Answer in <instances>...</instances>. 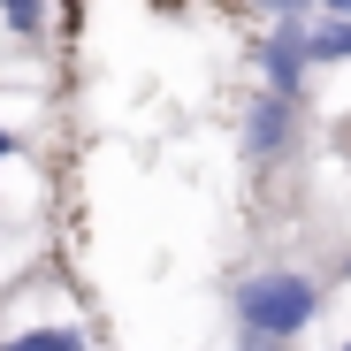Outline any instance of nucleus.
Segmentation results:
<instances>
[{"label":"nucleus","mask_w":351,"mask_h":351,"mask_svg":"<svg viewBox=\"0 0 351 351\" xmlns=\"http://www.w3.org/2000/svg\"><path fill=\"white\" fill-rule=\"evenodd\" d=\"M16 351H84V343H77L69 328H31V336H23Z\"/></svg>","instance_id":"39448f33"},{"label":"nucleus","mask_w":351,"mask_h":351,"mask_svg":"<svg viewBox=\"0 0 351 351\" xmlns=\"http://www.w3.org/2000/svg\"><path fill=\"white\" fill-rule=\"evenodd\" d=\"M8 153H16V138H8V130H0V160H8Z\"/></svg>","instance_id":"1a4fd4ad"},{"label":"nucleus","mask_w":351,"mask_h":351,"mask_svg":"<svg viewBox=\"0 0 351 351\" xmlns=\"http://www.w3.org/2000/svg\"><path fill=\"white\" fill-rule=\"evenodd\" d=\"M0 8H16V0H0Z\"/></svg>","instance_id":"9d476101"},{"label":"nucleus","mask_w":351,"mask_h":351,"mask_svg":"<svg viewBox=\"0 0 351 351\" xmlns=\"http://www.w3.org/2000/svg\"><path fill=\"white\" fill-rule=\"evenodd\" d=\"M282 123H290V107H282V92H275V99H260V107H252V153L282 145Z\"/></svg>","instance_id":"20e7f679"},{"label":"nucleus","mask_w":351,"mask_h":351,"mask_svg":"<svg viewBox=\"0 0 351 351\" xmlns=\"http://www.w3.org/2000/svg\"><path fill=\"white\" fill-rule=\"evenodd\" d=\"M306 62H351V16H328L306 31Z\"/></svg>","instance_id":"7ed1b4c3"},{"label":"nucleus","mask_w":351,"mask_h":351,"mask_svg":"<svg viewBox=\"0 0 351 351\" xmlns=\"http://www.w3.org/2000/svg\"><path fill=\"white\" fill-rule=\"evenodd\" d=\"M267 8H275L282 23H298V16H306V0H267Z\"/></svg>","instance_id":"0eeeda50"},{"label":"nucleus","mask_w":351,"mask_h":351,"mask_svg":"<svg viewBox=\"0 0 351 351\" xmlns=\"http://www.w3.org/2000/svg\"><path fill=\"white\" fill-rule=\"evenodd\" d=\"M298 77H306V31H298V23H282V38L267 46V84L290 99V92H298Z\"/></svg>","instance_id":"f03ea898"},{"label":"nucleus","mask_w":351,"mask_h":351,"mask_svg":"<svg viewBox=\"0 0 351 351\" xmlns=\"http://www.w3.org/2000/svg\"><path fill=\"white\" fill-rule=\"evenodd\" d=\"M343 351H351V343H343Z\"/></svg>","instance_id":"9b49d317"},{"label":"nucleus","mask_w":351,"mask_h":351,"mask_svg":"<svg viewBox=\"0 0 351 351\" xmlns=\"http://www.w3.org/2000/svg\"><path fill=\"white\" fill-rule=\"evenodd\" d=\"M321 8H328V16H351V0H321Z\"/></svg>","instance_id":"6e6552de"},{"label":"nucleus","mask_w":351,"mask_h":351,"mask_svg":"<svg viewBox=\"0 0 351 351\" xmlns=\"http://www.w3.org/2000/svg\"><path fill=\"white\" fill-rule=\"evenodd\" d=\"M321 313V290L306 282V275H260V282H245L237 290V321H245V336L252 343H282V336H298L306 321Z\"/></svg>","instance_id":"f257e3e1"},{"label":"nucleus","mask_w":351,"mask_h":351,"mask_svg":"<svg viewBox=\"0 0 351 351\" xmlns=\"http://www.w3.org/2000/svg\"><path fill=\"white\" fill-rule=\"evenodd\" d=\"M38 16H46L38 0H16V8H8V23H16V31H38Z\"/></svg>","instance_id":"423d86ee"}]
</instances>
